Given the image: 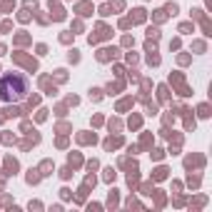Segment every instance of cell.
<instances>
[{
	"mask_svg": "<svg viewBox=\"0 0 212 212\" xmlns=\"http://www.w3.org/2000/svg\"><path fill=\"white\" fill-rule=\"evenodd\" d=\"M25 93H27V77L23 73L5 75L3 80H0V100L13 102V100H20Z\"/></svg>",
	"mask_w": 212,
	"mask_h": 212,
	"instance_id": "1",
	"label": "cell"
}]
</instances>
